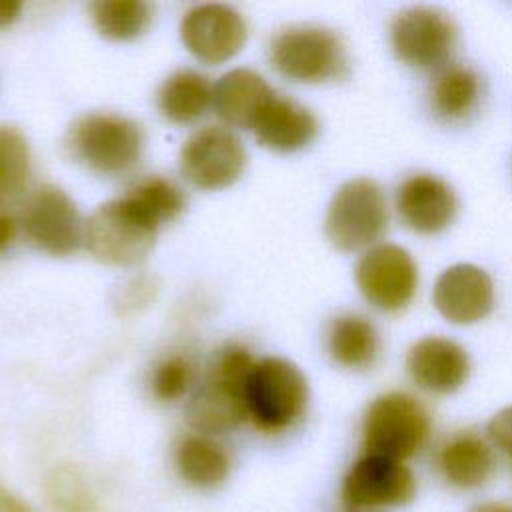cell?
<instances>
[{
  "instance_id": "obj_17",
  "label": "cell",
  "mask_w": 512,
  "mask_h": 512,
  "mask_svg": "<svg viewBox=\"0 0 512 512\" xmlns=\"http://www.w3.org/2000/svg\"><path fill=\"white\" fill-rule=\"evenodd\" d=\"M274 94L260 74L248 68H236L214 84L212 104L228 126L252 130Z\"/></svg>"
},
{
  "instance_id": "obj_18",
  "label": "cell",
  "mask_w": 512,
  "mask_h": 512,
  "mask_svg": "<svg viewBox=\"0 0 512 512\" xmlns=\"http://www.w3.org/2000/svg\"><path fill=\"white\" fill-rule=\"evenodd\" d=\"M252 132L270 150L296 152L316 138L318 120L306 106L274 94Z\"/></svg>"
},
{
  "instance_id": "obj_20",
  "label": "cell",
  "mask_w": 512,
  "mask_h": 512,
  "mask_svg": "<svg viewBox=\"0 0 512 512\" xmlns=\"http://www.w3.org/2000/svg\"><path fill=\"white\" fill-rule=\"evenodd\" d=\"M492 452L488 444L472 434L452 436L438 452V468L448 482L460 488L480 486L492 472Z\"/></svg>"
},
{
  "instance_id": "obj_13",
  "label": "cell",
  "mask_w": 512,
  "mask_h": 512,
  "mask_svg": "<svg viewBox=\"0 0 512 512\" xmlns=\"http://www.w3.org/2000/svg\"><path fill=\"white\" fill-rule=\"evenodd\" d=\"M432 302L452 324H474L494 308V284L474 264H454L434 282Z\"/></svg>"
},
{
  "instance_id": "obj_15",
  "label": "cell",
  "mask_w": 512,
  "mask_h": 512,
  "mask_svg": "<svg viewBox=\"0 0 512 512\" xmlns=\"http://www.w3.org/2000/svg\"><path fill=\"white\" fill-rule=\"evenodd\" d=\"M456 194L452 186L432 174L408 176L396 192L400 220L418 234H438L456 216Z\"/></svg>"
},
{
  "instance_id": "obj_29",
  "label": "cell",
  "mask_w": 512,
  "mask_h": 512,
  "mask_svg": "<svg viewBox=\"0 0 512 512\" xmlns=\"http://www.w3.org/2000/svg\"><path fill=\"white\" fill-rule=\"evenodd\" d=\"M14 234H16V222L12 220V216L0 212V252H4L12 244Z\"/></svg>"
},
{
  "instance_id": "obj_6",
  "label": "cell",
  "mask_w": 512,
  "mask_h": 512,
  "mask_svg": "<svg viewBox=\"0 0 512 512\" xmlns=\"http://www.w3.org/2000/svg\"><path fill=\"white\" fill-rule=\"evenodd\" d=\"M272 66L294 82H326L342 78L348 58L340 36L320 26L282 30L270 46Z\"/></svg>"
},
{
  "instance_id": "obj_19",
  "label": "cell",
  "mask_w": 512,
  "mask_h": 512,
  "mask_svg": "<svg viewBox=\"0 0 512 512\" xmlns=\"http://www.w3.org/2000/svg\"><path fill=\"white\" fill-rule=\"evenodd\" d=\"M330 358L348 370H362L376 362L380 336L374 324L360 314H342L330 322L326 334Z\"/></svg>"
},
{
  "instance_id": "obj_21",
  "label": "cell",
  "mask_w": 512,
  "mask_h": 512,
  "mask_svg": "<svg viewBox=\"0 0 512 512\" xmlns=\"http://www.w3.org/2000/svg\"><path fill=\"white\" fill-rule=\"evenodd\" d=\"M428 96L430 108L438 118L446 122L462 120L480 100V78L464 64L446 66L432 80Z\"/></svg>"
},
{
  "instance_id": "obj_24",
  "label": "cell",
  "mask_w": 512,
  "mask_h": 512,
  "mask_svg": "<svg viewBox=\"0 0 512 512\" xmlns=\"http://www.w3.org/2000/svg\"><path fill=\"white\" fill-rule=\"evenodd\" d=\"M94 26L104 38L134 40L150 26L152 10L140 0H102L90 6Z\"/></svg>"
},
{
  "instance_id": "obj_3",
  "label": "cell",
  "mask_w": 512,
  "mask_h": 512,
  "mask_svg": "<svg viewBox=\"0 0 512 512\" xmlns=\"http://www.w3.org/2000/svg\"><path fill=\"white\" fill-rule=\"evenodd\" d=\"M246 414L266 430L278 432L292 426L308 402V384L296 364L268 356L250 368L244 380Z\"/></svg>"
},
{
  "instance_id": "obj_2",
  "label": "cell",
  "mask_w": 512,
  "mask_h": 512,
  "mask_svg": "<svg viewBox=\"0 0 512 512\" xmlns=\"http://www.w3.org/2000/svg\"><path fill=\"white\" fill-rule=\"evenodd\" d=\"M66 146L70 156L86 168L116 176L138 164L144 150V132L140 124L126 116L92 112L70 126Z\"/></svg>"
},
{
  "instance_id": "obj_11",
  "label": "cell",
  "mask_w": 512,
  "mask_h": 512,
  "mask_svg": "<svg viewBox=\"0 0 512 512\" xmlns=\"http://www.w3.org/2000/svg\"><path fill=\"white\" fill-rule=\"evenodd\" d=\"M414 492L416 482L408 466L374 454L356 460L342 482V502L350 512L402 506Z\"/></svg>"
},
{
  "instance_id": "obj_12",
  "label": "cell",
  "mask_w": 512,
  "mask_h": 512,
  "mask_svg": "<svg viewBox=\"0 0 512 512\" xmlns=\"http://www.w3.org/2000/svg\"><path fill=\"white\" fill-rule=\"evenodd\" d=\"M180 38L200 62L222 64L242 50L248 28L242 14L228 4H198L184 14Z\"/></svg>"
},
{
  "instance_id": "obj_5",
  "label": "cell",
  "mask_w": 512,
  "mask_h": 512,
  "mask_svg": "<svg viewBox=\"0 0 512 512\" xmlns=\"http://www.w3.org/2000/svg\"><path fill=\"white\" fill-rule=\"evenodd\" d=\"M430 434L426 408L406 392L378 396L364 416L366 454L406 460L422 450Z\"/></svg>"
},
{
  "instance_id": "obj_4",
  "label": "cell",
  "mask_w": 512,
  "mask_h": 512,
  "mask_svg": "<svg viewBox=\"0 0 512 512\" xmlns=\"http://www.w3.org/2000/svg\"><path fill=\"white\" fill-rule=\"evenodd\" d=\"M388 224L386 198L372 178H352L332 196L324 230L332 246L342 252L372 248Z\"/></svg>"
},
{
  "instance_id": "obj_26",
  "label": "cell",
  "mask_w": 512,
  "mask_h": 512,
  "mask_svg": "<svg viewBox=\"0 0 512 512\" xmlns=\"http://www.w3.org/2000/svg\"><path fill=\"white\" fill-rule=\"evenodd\" d=\"M130 192L156 216L160 224L176 218L186 204L182 190L164 178H148Z\"/></svg>"
},
{
  "instance_id": "obj_32",
  "label": "cell",
  "mask_w": 512,
  "mask_h": 512,
  "mask_svg": "<svg viewBox=\"0 0 512 512\" xmlns=\"http://www.w3.org/2000/svg\"><path fill=\"white\" fill-rule=\"evenodd\" d=\"M474 512H512V508L502 506V504H488V506H482V508H478Z\"/></svg>"
},
{
  "instance_id": "obj_28",
  "label": "cell",
  "mask_w": 512,
  "mask_h": 512,
  "mask_svg": "<svg viewBox=\"0 0 512 512\" xmlns=\"http://www.w3.org/2000/svg\"><path fill=\"white\" fill-rule=\"evenodd\" d=\"M490 440L512 458V406L500 410L488 422Z\"/></svg>"
},
{
  "instance_id": "obj_16",
  "label": "cell",
  "mask_w": 512,
  "mask_h": 512,
  "mask_svg": "<svg viewBox=\"0 0 512 512\" xmlns=\"http://www.w3.org/2000/svg\"><path fill=\"white\" fill-rule=\"evenodd\" d=\"M244 380L206 374L186 406L188 424L202 436L234 430L246 418Z\"/></svg>"
},
{
  "instance_id": "obj_30",
  "label": "cell",
  "mask_w": 512,
  "mask_h": 512,
  "mask_svg": "<svg viewBox=\"0 0 512 512\" xmlns=\"http://www.w3.org/2000/svg\"><path fill=\"white\" fill-rule=\"evenodd\" d=\"M22 10V4L20 2H14V0H0V30L10 26L18 14Z\"/></svg>"
},
{
  "instance_id": "obj_27",
  "label": "cell",
  "mask_w": 512,
  "mask_h": 512,
  "mask_svg": "<svg viewBox=\"0 0 512 512\" xmlns=\"http://www.w3.org/2000/svg\"><path fill=\"white\" fill-rule=\"evenodd\" d=\"M192 364L184 356H170L162 360L152 374V390L160 400L180 398L192 384Z\"/></svg>"
},
{
  "instance_id": "obj_31",
  "label": "cell",
  "mask_w": 512,
  "mask_h": 512,
  "mask_svg": "<svg viewBox=\"0 0 512 512\" xmlns=\"http://www.w3.org/2000/svg\"><path fill=\"white\" fill-rule=\"evenodd\" d=\"M0 512H32V510L0 488Z\"/></svg>"
},
{
  "instance_id": "obj_7",
  "label": "cell",
  "mask_w": 512,
  "mask_h": 512,
  "mask_svg": "<svg viewBox=\"0 0 512 512\" xmlns=\"http://www.w3.org/2000/svg\"><path fill=\"white\" fill-rule=\"evenodd\" d=\"M360 294L382 312L404 310L418 288V266L408 250L398 244H374L354 270Z\"/></svg>"
},
{
  "instance_id": "obj_14",
  "label": "cell",
  "mask_w": 512,
  "mask_h": 512,
  "mask_svg": "<svg viewBox=\"0 0 512 512\" xmlns=\"http://www.w3.org/2000/svg\"><path fill=\"white\" fill-rule=\"evenodd\" d=\"M406 368L418 388L430 394H452L468 380L470 358L458 342L426 336L410 346Z\"/></svg>"
},
{
  "instance_id": "obj_8",
  "label": "cell",
  "mask_w": 512,
  "mask_h": 512,
  "mask_svg": "<svg viewBox=\"0 0 512 512\" xmlns=\"http://www.w3.org/2000/svg\"><path fill=\"white\" fill-rule=\"evenodd\" d=\"M246 168V148L228 128L206 126L194 132L180 152L182 176L200 190H222Z\"/></svg>"
},
{
  "instance_id": "obj_23",
  "label": "cell",
  "mask_w": 512,
  "mask_h": 512,
  "mask_svg": "<svg viewBox=\"0 0 512 512\" xmlns=\"http://www.w3.org/2000/svg\"><path fill=\"white\" fill-rule=\"evenodd\" d=\"M176 466L180 476L198 488L220 484L230 468L228 454L208 436H188L178 444Z\"/></svg>"
},
{
  "instance_id": "obj_9",
  "label": "cell",
  "mask_w": 512,
  "mask_h": 512,
  "mask_svg": "<svg viewBox=\"0 0 512 512\" xmlns=\"http://www.w3.org/2000/svg\"><path fill=\"white\" fill-rule=\"evenodd\" d=\"M22 226L28 240L52 256L72 254L84 242L86 232L72 198L50 184L40 186L28 198Z\"/></svg>"
},
{
  "instance_id": "obj_25",
  "label": "cell",
  "mask_w": 512,
  "mask_h": 512,
  "mask_svg": "<svg viewBox=\"0 0 512 512\" xmlns=\"http://www.w3.org/2000/svg\"><path fill=\"white\" fill-rule=\"evenodd\" d=\"M30 176V148L12 126H0V202L22 192Z\"/></svg>"
},
{
  "instance_id": "obj_1",
  "label": "cell",
  "mask_w": 512,
  "mask_h": 512,
  "mask_svg": "<svg viewBox=\"0 0 512 512\" xmlns=\"http://www.w3.org/2000/svg\"><path fill=\"white\" fill-rule=\"evenodd\" d=\"M156 216L132 194L104 202L86 222L84 242L90 254L110 266H134L154 248Z\"/></svg>"
},
{
  "instance_id": "obj_22",
  "label": "cell",
  "mask_w": 512,
  "mask_h": 512,
  "mask_svg": "<svg viewBox=\"0 0 512 512\" xmlns=\"http://www.w3.org/2000/svg\"><path fill=\"white\" fill-rule=\"evenodd\" d=\"M214 98V86L194 72V70H180L168 76L160 90H158V108L160 112L178 124L198 120Z\"/></svg>"
},
{
  "instance_id": "obj_10",
  "label": "cell",
  "mask_w": 512,
  "mask_h": 512,
  "mask_svg": "<svg viewBox=\"0 0 512 512\" xmlns=\"http://www.w3.org/2000/svg\"><path fill=\"white\" fill-rule=\"evenodd\" d=\"M456 24L448 14L428 6L402 10L390 28L394 54L416 68L442 64L454 50Z\"/></svg>"
}]
</instances>
